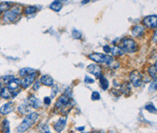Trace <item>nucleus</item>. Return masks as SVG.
<instances>
[{"mask_svg": "<svg viewBox=\"0 0 157 133\" xmlns=\"http://www.w3.org/2000/svg\"><path fill=\"white\" fill-rule=\"evenodd\" d=\"M22 13V9L20 6L19 5L12 6L11 9H9L8 11L4 12V14L2 15V20L5 23H17L18 20H20Z\"/></svg>", "mask_w": 157, "mask_h": 133, "instance_id": "nucleus-1", "label": "nucleus"}, {"mask_svg": "<svg viewBox=\"0 0 157 133\" xmlns=\"http://www.w3.org/2000/svg\"><path fill=\"white\" fill-rule=\"evenodd\" d=\"M39 114L36 113V112H33V113H29L25 117V119L20 122V125L17 126V131L19 133H22L26 131L27 129L30 128L31 126L36 122V120H38Z\"/></svg>", "mask_w": 157, "mask_h": 133, "instance_id": "nucleus-2", "label": "nucleus"}, {"mask_svg": "<svg viewBox=\"0 0 157 133\" xmlns=\"http://www.w3.org/2000/svg\"><path fill=\"white\" fill-rule=\"evenodd\" d=\"M119 48L121 49L123 53H136L138 50L137 43L135 42L134 39L132 38H123L121 41H120Z\"/></svg>", "mask_w": 157, "mask_h": 133, "instance_id": "nucleus-3", "label": "nucleus"}, {"mask_svg": "<svg viewBox=\"0 0 157 133\" xmlns=\"http://www.w3.org/2000/svg\"><path fill=\"white\" fill-rule=\"evenodd\" d=\"M88 57L93 61L97 62V63H105V64H109L111 61L114 60V56H108V54H103L100 53H90Z\"/></svg>", "mask_w": 157, "mask_h": 133, "instance_id": "nucleus-4", "label": "nucleus"}, {"mask_svg": "<svg viewBox=\"0 0 157 133\" xmlns=\"http://www.w3.org/2000/svg\"><path fill=\"white\" fill-rule=\"evenodd\" d=\"M72 98L68 97L67 95L62 94L61 96H59V98L57 99V101L55 102V109H58V110H63L66 107H71L73 105V102H72Z\"/></svg>", "mask_w": 157, "mask_h": 133, "instance_id": "nucleus-5", "label": "nucleus"}, {"mask_svg": "<svg viewBox=\"0 0 157 133\" xmlns=\"http://www.w3.org/2000/svg\"><path fill=\"white\" fill-rule=\"evenodd\" d=\"M36 77H37V72H34V73H31L25 77H23L22 79L20 80V86H22L23 89H27V87H30L34 83L36 80Z\"/></svg>", "mask_w": 157, "mask_h": 133, "instance_id": "nucleus-6", "label": "nucleus"}, {"mask_svg": "<svg viewBox=\"0 0 157 133\" xmlns=\"http://www.w3.org/2000/svg\"><path fill=\"white\" fill-rule=\"evenodd\" d=\"M130 81L135 87H140L143 84V78H142L140 72L137 70L132 71L130 73Z\"/></svg>", "mask_w": 157, "mask_h": 133, "instance_id": "nucleus-7", "label": "nucleus"}, {"mask_svg": "<svg viewBox=\"0 0 157 133\" xmlns=\"http://www.w3.org/2000/svg\"><path fill=\"white\" fill-rule=\"evenodd\" d=\"M156 15H152V16H147L143 20V23L149 28H156Z\"/></svg>", "mask_w": 157, "mask_h": 133, "instance_id": "nucleus-8", "label": "nucleus"}, {"mask_svg": "<svg viewBox=\"0 0 157 133\" xmlns=\"http://www.w3.org/2000/svg\"><path fill=\"white\" fill-rule=\"evenodd\" d=\"M17 94H18L17 92L12 91V90L9 89L7 87H1V90H0V97H2L3 99H6V100L14 98L15 96H17Z\"/></svg>", "mask_w": 157, "mask_h": 133, "instance_id": "nucleus-9", "label": "nucleus"}, {"mask_svg": "<svg viewBox=\"0 0 157 133\" xmlns=\"http://www.w3.org/2000/svg\"><path fill=\"white\" fill-rule=\"evenodd\" d=\"M27 104H28V106L34 109H38L42 106V102L40 101V99H38L35 95H30L27 98Z\"/></svg>", "mask_w": 157, "mask_h": 133, "instance_id": "nucleus-10", "label": "nucleus"}, {"mask_svg": "<svg viewBox=\"0 0 157 133\" xmlns=\"http://www.w3.org/2000/svg\"><path fill=\"white\" fill-rule=\"evenodd\" d=\"M67 119L66 118H59V120L53 125V128L56 132H61L65 128Z\"/></svg>", "mask_w": 157, "mask_h": 133, "instance_id": "nucleus-11", "label": "nucleus"}, {"mask_svg": "<svg viewBox=\"0 0 157 133\" xmlns=\"http://www.w3.org/2000/svg\"><path fill=\"white\" fill-rule=\"evenodd\" d=\"M14 110V104L13 102L10 101V102H7V103H5L4 105H2L1 107H0V114L1 115H8L10 114L12 111Z\"/></svg>", "mask_w": 157, "mask_h": 133, "instance_id": "nucleus-12", "label": "nucleus"}, {"mask_svg": "<svg viewBox=\"0 0 157 133\" xmlns=\"http://www.w3.org/2000/svg\"><path fill=\"white\" fill-rule=\"evenodd\" d=\"M87 72H89L90 74H93L96 77H98L99 75L102 74V68L97 64H90L87 66Z\"/></svg>", "mask_w": 157, "mask_h": 133, "instance_id": "nucleus-13", "label": "nucleus"}, {"mask_svg": "<svg viewBox=\"0 0 157 133\" xmlns=\"http://www.w3.org/2000/svg\"><path fill=\"white\" fill-rule=\"evenodd\" d=\"M20 80L17 79V78H14V79H12L10 82L7 83V87L9 89H11L12 91L17 90L20 87Z\"/></svg>", "mask_w": 157, "mask_h": 133, "instance_id": "nucleus-14", "label": "nucleus"}, {"mask_svg": "<svg viewBox=\"0 0 157 133\" xmlns=\"http://www.w3.org/2000/svg\"><path fill=\"white\" fill-rule=\"evenodd\" d=\"M40 83L43 84L44 86L47 87H53V79L49 75H43L40 78Z\"/></svg>", "mask_w": 157, "mask_h": 133, "instance_id": "nucleus-15", "label": "nucleus"}, {"mask_svg": "<svg viewBox=\"0 0 157 133\" xmlns=\"http://www.w3.org/2000/svg\"><path fill=\"white\" fill-rule=\"evenodd\" d=\"M144 28L143 26L135 25L132 28V34L134 37H141L142 35H144Z\"/></svg>", "mask_w": 157, "mask_h": 133, "instance_id": "nucleus-16", "label": "nucleus"}, {"mask_svg": "<svg viewBox=\"0 0 157 133\" xmlns=\"http://www.w3.org/2000/svg\"><path fill=\"white\" fill-rule=\"evenodd\" d=\"M97 78L99 79V83H100L101 89H103V90L108 89H109V82H108V80L106 79V78L103 76V74L99 75V76H98Z\"/></svg>", "mask_w": 157, "mask_h": 133, "instance_id": "nucleus-17", "label": "nucleus"}, {"mask_svg": "<svg viewBox=\"0 0 157 133\" xmlns=\"http://www.w3.org/2000/svg\"><path fill=\"white\" fill-rule=\"evenodd\" d=\"M50 8L54 12H59L62 9V3L59 0H54V1L50 5Z\"/></svg>", "mask_w": 157, "mask_h": 133, "instance_id": "nucleus-18", "label": "nucleus"}, {"mask_svg": "<svg viewBox=\"0 0 157 133\" xmlns=\"http://www.w3.org/2000/svg\"><path fill=\"white\" fill-rule=\"evenodd\" d=\"M110 53H111V56H122L123 52L118 46H114V47H111Z\"/></svg>", "mask_w": 157, "mask_h": 133, "instance_id": "nucleus-19", "label": "nucleus"}, {"mask_svg": "<svg viewBox=\"0 0 157 133\" xmlns=\"http://www.w3.org/2000/svg\"><path fill=\"white\" fill-rule=\"evenodd\" d=\"M12 6H13V3L12 2L3 1V2L0 3V11H1L2 13H4V12L8 11L9 9H11Z\"/></svg>", "mask_w": 157, "mask_h": 133, "instance_id": "nucleus-20", "label": "nucleus"}, {"mask_svg": "<svg viewBox=\"0 0 157 133\" xmlns=\"http://www.w3.org/2000/svg\"><path fill=\"white\" fill-rule=\"evenodd\" d=\"M34 72H36L34 69H32V68H28V67H26V68H22V69H20V72H19V74H20V77H25L27 76V75H29V74H31V73H34Z\"/></svg>", "mask_w": 157, "mask_h": 133, "instance_id": "nucleus-21", "label": "nucleus"}, {"mask_svg": "<svg viewBox=\"0 0 157 133\" xmlns=\"http://www.w3.org/2000/svg\"><path fill=\"white\" fill-rule=\"evenodd\" d=\"M37 12V7H35V6H27L26 8H25V10H23V14L25 15V16H29V15H32Z\"/></svg>", "mask_w": 157, "mask_h": 133, "instance_id": "nucleus-22", "label": "nucleus"}, {"mask_svg": "<svg viewBox=\"0 0 157 133\" xmlns=\"http://www.w3.org/2000/svg\"><path fill=\"white\" fill-rule=\"evenodd\" d=\"M156 66H157V63L155 62L154 64L149 66V76L152 78V79H156V75H157Z\"/></svg>", "mask_w": 157, "mask_h": 133, "instance_id": "nucleus-23", "label": "nucleus"}, {"mask_svg": "<svg viewBox=\"0 0 157 133\" xmlns=\"http://www.w3.org/2000/svg\"><path fill=\"white\" fill-rule=\"evenodd\" d=\"M18 111L20 112L22 115H28L29 114V106L26 103L20 105L19 108H18Z\"/></svg>", "mask_w": 157, "mask_h": 133, "instance_id": "nucleus-24", "label": "nucleus"}, {"mask_svg": "<svg viewBox=\"0 0 157 133\" xmlns=\"http://www.w3.org/2000/svg\"><path fill=\"white\" fill-rule=\"evenodd\" d=\"M2 132L3 133H11L10 132V122L8 120H4L2 122Z\"/></svg>", "mask_w": 157, "mask_h": 133, "instance_id": "nucleus-25", "label": "nucleus"}, {"mask_svg": "<svg viewBox=\"0 0 157 133\" xmlns=\"http://www.w3.org/2000/svg\"><path fill=\"white\" fill-rule=\"evenodd\" d=\"M130 84H127V83H125V84H123L122 86H121V87H120V90H121V92L122 93H124V94H126L127 95L129 92H130V90H131V89H130Z\"/></svg>", "mask_w": 157, "mask_h": 133, "instance_id": "nucleus-26", "label": "nucleus"}, {"mask_svg": "<svg viewBox=\"0 0 157 133\" xmlns=\"http://www.w3.org/2000/svg\"><path fill=\"white\" fill-rule=\"evenodd\" d=\"M144 109H146V111L150 112V113H153V114L156 113V108L154 105H152V104H146V106H144Z\"/></svg>", "mask_w": 157, "mask_h": 133, "instance_id": "nucleus-27", "label": "nucleus"}, {"mask_svg": "<svg viewBox=\"0 0 157 133\" xmlns=\"http://www.w3.org/2000/svg\"><path fill=\"white\" fill-rule=\"evenodd\" d=\"M39 130L41 131V133H50L49 126L47 125H41L39 126Z\"/></svg>", "mask_w": 157, "mask_h": 133, "instance_id": "nucleus-28", "label": "nucleus"}, {"mask_svg": "<svg viewBox=\"0 0 157 133\" xmlns=\"http://www.w3.org/2000/svg\"><path fill=\"white\" fill-rule=\"evenodd\" d=\"M108 66H109V67H110L111 69H116V68L119 67V62L114 59L113 61H111L110 63H109Z\"/></svg>", "mask_w": 157, "mask_h": 133, "instance_id": "nucleus-29", "label": "nucleus"}, {"mask_svg": "<svg viewBox=\"0 0 157 133\" xmlns=\"http://www.w3.org/2000/svg\"><path fill=\"white\" fill-rule=\"evenodd\" d=\"M72 35H73V37L75 39H77V40H80V39H81V37H83V34H81L80 31L76 30V29L73 30V32H72Z\"/></svg>", "mask_w": 157, "mask_h": 133, "instance_id": "nucleus-30", "label": "nucleus"}, {"mask_svg": "<svg viewBox=\"0 0 157 133\" xmlns=\"http://www.w3.org/2000/svg\"><path fill=\"white\" fill-rule=\"evenodd\" d=\"M99 99H100V93L98 91H93L91 94V100L96 101V100H99Z\"/></svg>", "mask_w": 157, "mask_h": 133, "instance_id": "nucleus-31", "label": "nucleus"}, {"mask_svg": "<svg viewBox=\"0 0 157 133\" xmlns=\"http://www.w3.org/2000/svg\"><path fill=\"white\" fill-rule=\"evenodd\" d=\"M156 90V79H153V82L150 84L149 89V92H154Z\"/></svg>", "mask_w": 157, "mask_h": 133, "instance_id": "nucleus-32", "label": "nucleus"}, {"mask_svg": "<svg viewBox=\"0 0 157 133\" xmlns=\"http://www.w3.org/2000/svg\"><path fill=\"white\" fill-rule=\"evenodd\" d=\"M14 76H12V75H7V76H4V77H2V80L3 82H4L5 84H7L8 82H10L12 79H14Z\"/></svg>", "mask_w": 157, "mask_h": 133, "instance_id": "nucleus-33", "label": "nucleus"}, {"mask_svg": "<svg viewBox=\"0 0 157 133\" xmlns=\"http://www.w3.org/2000/svg\"><path fill=\"white\" fill-rule=\"evenodd\" d=\"M53 87V94H52V96H50V98H53L54 96L56 95V93H57V91H58V87L57 86H53L52 87Z\"/></svg>", "mask_w": 157, "mask_h": 133, "instance_id": "nucleus-34", "label": "nucleus"}, {"mask_svg": "<svg viewBox=\"0 0 157 133\" xmlns=\"http://www.w3.org/2000/svg\"><path fill=\"white\" fill-rule=\"evenodd\" d=\"M40 89V81H36L33 83V89L34 90H38Z\"/></svg>", "mask_w": 157, "mask_h": 133, "instance_id": "nucleus-35", "label": "nucleus"}, {"mask_svg": "<svg viewBox=\"0 0 157 133\" xmlns=\"http://www.w3.org/2000/svg\"><path fill=\"white\" fill-rule=\"evenodd\" d=\"M84 82H86V84H92V83H94V80L91 79V78H89V77H86L84 78Z\"/></svg>", "mask_w": 157, "mask_h": 133, "instance_id": "nucleus-36", "label": "nucleus"}, {"mask_svg": "<svg viewBox=\"0 0 157 133\" xmlns=\"http://www.w3.org/2000/svg\"><path fill=\"white\" fill-rule=\"evenodd\" d=\"M50 102H52V98L50 97H45L44 98V103L46 105H50Z\"/></svg>", "mask_w": 157, "mask_h": 133, "instance_id": "nucleus-37", "label": "nucleus"}, {"mask_svg": "<svg viewBox=\"0 0 157 133\" xmlns=\"http://www.w3.org/2000/svg\"><path fill=\"white\" fill-rule=\"evenodd\" d=\"M103 50H104V52H105L106 53H110L111 47H110V46H108V45H106V46L103 47Z\"/></svg>", "mask_w": 157, "mask_h": 133, "instance_id": "nucleus-38", "label": "nucleus"}, {"mask_svg": "<svg viewBox=\"0 0 157 133\" xmlns=\"http://www.w3.org/2000/svg\"><path fill=\"white\" fill-rule=\"evenodd\" d=\"M77 130H78V131H83V130H84V126H80V127H77Z\"/></svg>", "mask_w": 157, "mask_h": 133, "instance_id": "nucleus-39", "label": "nucleus"}, {"mask_svg": "<svg viewBox=\"0 0 157 133\" xmlns=\"http://www.w3.org/2000/svg\"><path fill=\"white\" fill-rule=\"evenodd\" d=\"M156 34H157V32L154 31V35H153V42H154V43H156Z\"/></svg>", "mask_w": 157, "mask_h": 133, "instance_id": "nucleus-40", "label": "nucleus"}, {"mask_svg": "<svg viewBox=\"0 0 157 133\" xmlns=\"http://www.w3.org/2000/svg\"><path fill=\"white\" fill-rule=\"evenodd\" d=\"M90 1V0H83L81 1V4H86V3H88Z\"/></svg>", "mask_w": 157, "mask_h": 133, "instance_id": "nucleus-41", "label": "nucleus"}, {"mask_svg": "<svg viewBox=\"0 0 157 133\" xmlns=\"http://www.w3.org/2000/svg\"><path fill=\"white\" fill-rule=\"evenodd\" d=\"M1 16H2V12L0 11V17H1Z\"/></svg>", "mask_w": 157, "mask_h": 133, "instance_id": "nucleus-42", "label": "nucleus"}, {"mask_svg": "<svg viewBox=\"0 0 157 133\" xmlns=\"http://www.w3.org/2000/svg\"><path fill=\"white\" fill-rule=\"evenodd\" d=\"M59 1H67V0H59Z\"/></svg>", "mask_w": 157, "mask_h": 133, "instance_id": "nucleus-43", "label": "nucleus"}, {"mask_svg": "<svg viewBox=\"0 0 157 133\" xmlns=\"http://www.w3.org/2000/svg\"><path fill=\"white\" fill-rule=\"evenodd\" d=\"M110 133H116V132H114V131H111Z\"/></svg>", "mask_w": 157, "mask_h": 133, "instance_id": "nucleus-44", "label": "nucleus"}, {"mask_svg": "<svg viewBox=\"0 0 157 133\" xmlns=\"http://www.w3.org/2000/svg\"><path fill=\"white\" fill-rule=\"evenodd\" d=\"M99 133H105L104 131H101V132H99Z\"/></svg>", "mask_w": 157, "mask_h": 133, "instance_id": "nucleus-45", "label": "nucleus"}, {"mask_svg": "<svg viewBox=\"0 0 157 133\" xmlns=\"http://www.w3.org/2000/svg\"><path fill=\"white\" fill-rule=\"evenodd\" d=\"M1 87H1V86H0V90H1Z\"/></svg>", "mask_w": 157, "mask_h": 133, "instance_id": "nucleus-46", "label": "nucleus"}, {"mask_svg": "<svg viewBox=\"0 0 157 133\" xmlns=\"http://www.w3.org/2000/svg\"><path fill=\"white\" fill-rule=\"evenodd\" d=\"M70 133H75V132H70Z\"/></svg>", "mask_w": 157, "mask_h": 133, "instance_id": "nucleus-47", "label": "nucleus"}, {"mask_svg": "<svg viewBox=\"0 0 157 133\" xmlns=\"http://www.w3.org/2000/svg\"><path fill=\"white\" fill-rule=\"evenodd\" d=\"M92 133H95V132H92Z\"/></svg>", "mask_w": 157, "mask_h": 133, "instance_id": "nucleus-48", "label": "nucleus"}, {"mask_svg": "<svg viewBox=\"0 0 157 133\" xmlns=\"http://www.w3.org/2000/svg\"></svg>", "mask_w": 157, "mask_h": 133, "instance_id": "nucleus-49", "label": "nucleus"}]
</instances>
